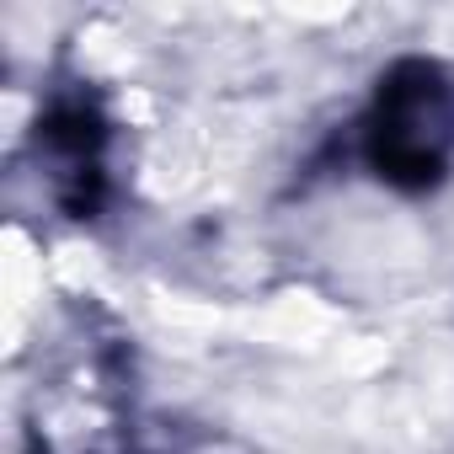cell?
Returning <instances> with one entry per match:
<instances>
[{"label":"cell","mask_w":454,"mask_h":454,"mask_svg":"<svg viewBox=\"0 0 454 454\" xmlns=\"http://www.w3.org/2000/svg\"><path fill=\"white\" fill-rule=\"evenodd\" d=\"M364 166L401 187L427 192L454 166V75L433 59H401L380 75L364 113Z\"/></svg>","instance_id":"obj_1"}]
</instances>
